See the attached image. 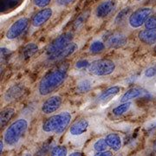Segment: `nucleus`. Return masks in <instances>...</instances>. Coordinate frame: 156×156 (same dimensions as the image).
Masks as SVG:
<instances>
[{"label": "nucleus", "instance_id": "6", "mask_svg": "<svg viewBox=\"0 0 156 156\" xmlns=\"http://www.w3.org/2000/svg\"><path fill=\"white\" fill-rule=\"evenodd\" d=\"M152 9L149 7H142L133 12L128 17V23L132 28H140L145 24L147 18L151 16Z\"/></svg>", "mask_w": 156, "mask_h": 156}, {"label": "nucleus", "instance_id": "28", "mask_svg": "<svg viewBox=\"0 0 156 156\" xmlns=\"http://www.w3.org/2000/svg\"><path fill=\"white\" fill-rule=\"evenodd\" d=\"M145 27L147 30H156V16H150L145 23Z\"/></svg>", "mask_w": 156, "mask_h": 156}, {"label": "nucleus", "instance_id": "23", "mask_svg": "<svg viewBox=\"0 0 156 156\" xmlns=\"http://www.w3.org/2000/svg\"><path fill=\"white\" fill-rule=\"evenodd\" d=\"M129 12H130V8L129 7H126V8H123L122 11H120V12L117 14V16L115 17V23L116 24H121L126 19L127 17L129 15Z\"/></svg>", "mask_w": 156, "mask_h": 156}, {"label": "nucleus", "instance_id": "26", "mask_svg": "<svg viewBox=\"0 0 156 156\" xmlns=\"http://www.w3.org/2000/svg\"><path fill=\"white\" fill-rule=\"evenodd\" d=\"M93 147L96 152H103V151H107V148L108 147V146L107 144L105 138H101L98 139L93 145Z\"/></svg>", "mask_w": 156, "mask_h": 156}, {"label": "nucleus", "instance_id": "34", "mask_svg": "<svg viewBox=\"0 0 156 156\" xmlns=\"http://www.w3.org/2000/svg\"><path fill=\"white\" fill-rule=\"evenodd\" d=\"M69 156H83V154H82V153H80V152H73V153H71L70 154H69Z\"/></svg>", "mask_w": 156, "mask_h": 156}, {"label": "nucleus", "instance_id": "11", "mask_svg": "<svg viewBox=\"0 0 156 156\" xmlns=\"http://www.w3.org/2000/svg\"><path fill=\"white\" fill-rule=\"evenodd\" d=\"M76 49H77V44H75V43H71V44L68 45L67 47H65L64 49H62L60 51H58V52H56L55 54L49 56L50 57L49 60L54 62L61 61V60L66 58L68 56L73 55L75 53V51L76 50Z\"/></svg>", "mask_w": 156, "mask_h": 156}, {"label": "nucleus", "instance_id": "17", "mask_svg": "<svg viewBox=\"0 0 156 156\" xmlns=\"http://www.w3.org/2000/svg\"><path fill=\"white\" fill-rule=\"evenodd\" d=\"M144 94V90L140 88H132V89H128V91L121 97V102H128L130 101L133 99H136L140 96Z\"/></svg>", "mask_w": 156, "mask_h": 156}, {"label": "nucleus", "instance_id": "13", "mask_svg": "<svg viewBox=\"0 0 156 156\" xmlns=\"http://www.w3.org/2000/svg\"><path fill=\"white\" fill-rule=\"evenodd\" d=\"M127 42H128V37L126 35H124L123 33H115L108 38L106 44L109 48L116 49L124 46L127 44Z\"/></svg>", "mask_w": 156, "mask_h": 156}, {"label": "nucleus", "instance_id": "35", "mask_svg": "<svg viewBox=\"0 0 156 156\" xmlns=\"http://www.w3.org/2000/svg\"><path fill=\"white\" fill-rule=\"evenodd\" d=\"M22 156H32L30 154H23V155Z\"/></svg>", "mask_w": 156, "mask_h": 156}, {"label": "nucleus", "instance_id": "37", "mask_svg": "<svg viewBox=\"0 0 156 156\" xmlns=\"http://www.w3.org/2000/svg\"><path fill=\"white\" fill-rule=\"evenodd\" d=\"M116 156H122V154H119V155H116Z\"/></svg>", "mask_w": 156, "mask_h": 156}, {"label": "nucleus", "instance_id": "22", "mask_svg": "<svg viewBox=\"0 0 156 156\" xmlns=\"http://www.w3.org/2000/svg\"><path fill=\"white\" fill-rule=\"evenodd\" d=\"M92 88V83L89 80H82L80 81L77 84V91L79 93H88L89 90Z\"/></svg>", "mask_w": 156, "mask_h": 156}, {"label": "nucleus", "instance_id": "5", "mask_svg": "<svg viewBox=\"0 0 156 156\" xmlns=\"http://www.w3.org/2000/svg\"><path fill=\"white\" fill-rule=\"evenodd\" d=\"M73 34L71 32H65V33L62 34L59 37L54 39L49 44L46 49V53L49 56H51L56 52L60 51L65 47H67L69 44H71Z\"/></svg>", "mask_w": 156, "mask_h": 156}, {"label": "nucleus", "instance_id": "33", "mask_svg": "<svg viewBox=\"0 0 156 156\" xmlns=\"http://www.w3.org/2000/svg\"><path fill=\"white\" fill-rule=\"evenodd\" d=\"M94 156H113L111 151H103V152H97Z\"/></svg>", "mask_w": 156, "mask_h": 156}, {"label": "nucleus", "instance_id": "27", "mask_svg": "<svg viewBox=\"0 0 156 156\" xmlns=\"http://www.w3.org/2000/svg\"><path fill=\"white\" fill-rule=\"evenodd\" d=\"M88 17V13L87 12H83V14H81L80 16H78V17L76 19V21L74 23V28L79 29L83 24L86 19Z\"/></svg>", "mask_w": 156, "mask_h": 156}, {"label": "nucleus", "instance_id": "21", "mask_svg": "<svg viewBox=\"0 0 156 156\" xmlns=\"http://www.w3.org/2000/svg\"><path fill=\"white\" fill-rule=\"evenodd\" d=\"M131 105H132V102L131 101H128V102H122V104H120L119 106L115 107L113 110H112V113L116 115V116H120V115H122L125 113L130 109L131 108Z\"/></svg>", "mask_w": 156, "mask_h": 156}, {"label": "nucleus", "instance_id": "14", "mask_svg": "<svg viewBox=\"0 0 156 156\" xmlns=\"http://www.w3.org/2000/svg\"><path fill=\"white\" fill-rule=\"evenodd\" d=\"M24 92V86L23 84H14L8 89L4 95L6 101H11L19 98Z\"/></svg>", "mask_w": 156, "mask_h": 156}, {"label": "nucleus", "instance_id": "30", "mask_svg": "<svg viewBox=\"0 0 156 156\" xmlns=\"http://www.w3.org/2000/svg\"><path fill=\"white\" fill-rule=\"evenodd\" d=\"M89 62L87 61V60H79L78 62H76V69H84V68H89Z\"/></svg>", "mask_w": 156, "mask_h": 156}, {"label": "nucleus", "instance_id": "36", "mask_svg": "<svg viewBox=\"0 0 156 156\" xmlns=\"http://www.w3.org/2000/svg\"><path fill=\"white\" fill-rule=\"evenodd\" d=\"M154 150H156V143H155V145H154Z\"/></svg>", "mask_w": 156, "mask_h": 156}, {"label": "nucleus", "instance_id": "32", "mask_svg": "<svg viewBox=\"0 0 156 156\" xmlns=\"http://www.w3.org/2000/svg\"><path fill=\"white\" fill-rule=\"evenodd\" d=\"M56 4L60 6H67L72 4L75 0H56Z\"/></svg>", "mask_w": 156, "mask_h": 156}, {"label": "nucleus", "instance_id": "19", "mask_svg": "<svg viewBox=\"0 0 156 156\" xmlns=\"http://www.w3.org/2000/svg\"><path fill=\"white\" fill-rule=\"evenodd\" d=\"M15 115V109L11 107L5 108L3 110H1L0 114V126L1 128H4L7 123L11 120V118Z\"/></svg>", "mask_w": 156, "mask_h": 156}, {"label": "nucleus", "instance_id": "9", "mask_svg": "<svg viewBox=\"0 0 156 156\" xmlns=\"http://www.w3.org/2000/svg\"><path fill=\"white\" fill-rule=\"evenodd\" d=\"M115 8H116L115 0H104L97 6L95 10V16L101 19L106 18L115 11Z\"/></svg>", "mask_w": 156, "mask_h": 156}, {"label": "nucleus", "instance_id": "15", "mask_svg": "<svg viewBox=\"0 0 156 156\" xmlns=\"http://www.w3.org/2000/svg\"><path fill=\"white\" fill-rule=\"evenodd\" d=\"M105 140H106L108 146L113 151L117 152V151L121 150V148L122 147V140L118 134H115V133L108 134V135H106Z\"/></svg>", "mask_w": 156, "mask_h": 156}, {"label": "nucleus", "instance_id": "4", "mask_svg": "<svg viewBox=\"0 0 156 156\" xmlns=\"http://www.w3.org/2000/svg\"><path fill=\"white\" fill-rule=\"evenodd\" d=\"M115 69V62L109 59H99L90 62L88 70L90 74L97 76H109Z\"/></svg>", "mask_w": 156, "mask_h": 156}, {"label": "nucleus", "instance_id": "7", "mask_svg": "<svg viewBox=\"0 0 156 156\" xmlns=\"http://www.w3.org/2000/svg\"><path fill=\"white\" fill-rule=\"evenodd\" d=\"M29 25V19L27 17H21L17 19L11 25L6 32V38L9 40H14L17 38L23 32L26 30Z\"/></svg>", "mask_w": 156, "mask_h": 156}, {"label": "nucleus", "instance_id": "24", "mask_svg": "<svg viewBox=\"0 0 156 156\" xmlns=\"http://www.w3.org/2000/svg\"><path fill=\"white\" fill-rule=\"evenodd\" d=\"M105 49V44L101 41H95L89 46V51L93 54H98Z\"/></svg>", "mask_w": 156, "mask_h": 156}, {"label": "nucleus", "instance_id": "10", "mask_svg": "<svg viewBox=\"0 0 156 156\" xmlns=\"http://www.w3.org/2000/svg\"><path fill=\"white\" fill-rule=\"evenodd\" d=\"M53 14L52 9L50 8H44L38 12H37L34 17H32L31 23L34 27H40L44 25L45 23L50 20V18Z\"/></svg>", "mask_w": 156, "mask_h": 156}, {"label": "nucleus", "instance_id": "8", "mask_svg": "<svg viewBox=\"0 0 156 156\" xmlns=\"http://www.w3.org/2000/svg\"><path fill=\"white\" fill-rule=\"evenodd\" d=\"M62 99L59 95H52L42 104L41 110L45 115H50L57 111L62 105Z\"/></svg>", "mask_w": 156, "mask_h": 156}, {"label": "nucleus", "instance_id": "2", "mask_svg": "<svg viewBox=\"0 0 156 156\" xmlns=\"http://www.w3.org/2000/svg\"><path fill=\"white\" fill-rule=\"evenodd\" d=\"M71 119L72 115L69 112H62L47 118L42 125V129L45 133L60 134L69 125Z\"/></svg>", "mask_w": 156, "mask_h": 156}, {"label": "nucleus", "instance_id": "16", "mask_svg": "<svg viewBox=\"0 0 156 156\" xmlns=\"http://www.w3.org/2000/svg\"><path fill=\"white\" fill-rule=\"evenodd\" d=\"M138 37L143 44L147 45L156 44V30H144L140 31Z\"/></svg>", "mask_w": 156, "mask_h": 156}, {"label": "nucleus", "instance_id": "20", "mask_svg": "<svg viewBox=\"0 0 156 156\" xmlns=\"http://www.w3.org/2000/svg\"><path fill=\"white\" fill-rule=\"evenodd\" d=\"M38 50V46L34 44L30 43L27 45H25L22 50V56L23 59H29L31 56H33Z\"/></svg>", "mask_w": 156, "mask_h": 156}, {"label": "nucleus", "instance_id": "25", "mask_svg": "<svg viewBox=\"0 0 156 156\" xmlns=\"http://www.w3.org/2000/svg\"><path fill=\"white\" fill-rule=\"evenodd\" d=\"M68 150L64 146H56L50 151V156H67Z\"/></svg>", "mask_w": 156, "mask_h": 156}, {"label": "nucleus", "instance_id": "29", "mask_svg": "<svg viewBox=\"0 0 156 156\" xmlns=\"http://www.w3.org/2000/svg\"><path fill=\"white\" fill-rule=\"evenodd\" d=\"M33 4L37 7L39 8H44L50 4L51 0H32Z\"/></svg>", "mask_w": 156, "mask_h": 156}, {"label": "nucleus", "instance_id": "12", "mask_svg": "<svg viewBox=\"0 0 156 156\" xmlns=\"http://www.w3.org/2000/svg\"><path fill=\"white\" fill-rule=\"evenodd\" d=\"M89 123L87 120L82 119L74 122L69 127V134L73 136H80L85 134L89 129Z\"/></svg>", "mask_w": 156, "mask_h": 156}, {"label": "nucleus", "instance_id": "3", "mask_svg": "<svg viewBox=\"0 0 156 156\" xmlns=\"http://www.w3.org/2000/svg\"><path fill=\"white\" fill-rule=\"evenodd\" d=\"M28 126V121L23 118L17 119V121L11 123L4 133L5 143L10 147L17 145L26 133Z\"/></svg>", "mask_w": 156, "mask_h": 156}, {"label": "nucleus", "instance_id": "31", "mask_svg": "<svg viewBox=\"0 0 156 156\" xmlns=\"http://www.w3.org/2000/svg\"><path fill=\"white\" fill-rule=\"evenodd\" d=\"M156 75V66L155 67H151L146 70L145 76L147 77H153Z\"/></svg>", "mask_w": 156, "mask_h": 156}, {"label": "nucleus", "instance_id": "1", "mask_svg": "<svg viewBox=\"0 0 156 156\" xmlns=\"http://www.w3.org/2000/svg\"><path fill=\"white\" fill-rule=\"evenodd\" d=\"M67 77V67L62 66L46 74L38 85L39 94L43 96L50 95L64 83Z\"/></svg>", "mask_w": 156, "mask_h": 156}, {"label": "nucleus", "instance_id": "18", "mask_svg": "<svg viewBox=\"0 0 156 156\" xmlns=\"http://www.w3.org/2000/svg\"><path fill=\"white\" fill-rule=\"evenodd\" d=\"M121 91V87L119 86H113L106 90H104L98 97V101L101 102H105L107 101L110 100L111 98L115 97V95Z\"/></svg>", "mask_w": 156, "mask_h": 156}]
</instances>
